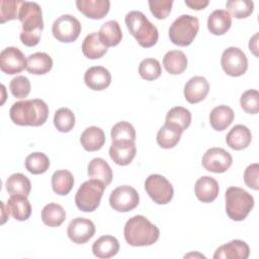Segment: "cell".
Listing matches in <instances>:
<instances>
[{
	"label": "cell",
	"mask_w": 259,
	"mask_h": 259,
	"mask_svg": "<svg viewBox=\"0 0 259 259\" xmlns=\"http://www.w3.org/2000/svg\"><path fill=\"white\" fill-rule=\"evenodd\" d=\"M18 19L21 22V42L26 47L36 46L44 29L41 7L36 2L23 1Z\"/></svg>",
	"instance_id": "1"
},
{
	"label": "cell",
	"mask_w": 259,
	"mask_h": 259,
	"mask_svg": "<svg viewBox=\"0 0 259 259\" xmlns=\"http://www.w3.org/2000/svg\"><path fill=\"white\" fill-rule=\"evenodd\" d=\"M9 116L15 124L39 126L48 119L49 106L37 98L17 101L10 107Z\"/></svg>",
	"instance_id": "2"
},
{
	"label": "cell",
	"mask_w": 259,
	"mask_h": 259,
	"mask_svg": "<svg viewBox=\"0 0 259 259\" xmlns=\"http://www.w3.org/2000/svg\"><path fill=\"white\" fill-rule=\"evenodd\" d=\"M123 236L126 243L131 246H151L159 240L160 230L145 215L138 214L126 221Z\"/></svg>",
	"instance_id": "3"
},
{
	"label": "cell",
	"mask_w": 259,
	"mask_h": 259,
	"mask_svg": "<svg viewBox=\"0 0 259 259\" xmlns=\"http://www.w3.org/2000/svg\"><path fill=\"white\" fill-rule=\"evenodd\" d=\"M124 21L130 33L141 47L151 48L157 44L159 37L158 29L143 12L132 10L126 13Z\"/></svg>",
	"instance_id": "4"
},
{
	"label": "cell",
	"mask_w": 259,
	"mask_h": 259,
	"mask_svg": "<svg viewBox=\"0 0 259 259\" xmlns=\"http://www.w3.org/2000/svg\"><path fill=\"white\" fill-rule=\"evenodd\" d=\"M226 212L228 217L236 222H241L247 218L254 207V198L245 189L230 186L226 193Z\"/></svg>",
	"instance_id": "5"
},
{
	"label": "cell",
	"mask_w": 259,
	"mask_h": 259,
	"mask_svg": "<svg viewBox=\"0 0 259 259\" xmlns=\"http://www.w3.org/2000/svg\"><path fill=\"white\" fill-rule=\"evenodd\" d=\"M199 29L198 18L190 14L178 16L169 27L170 40L179 47L189 46Z\"/></svg>",
	"instance_id": "6"
},
{
	"label": "cell",
	"mask_w": 259,
	"mask_h": 259,
	"mask_svg": "<svg viewBox=\"0 0 259 259\" xmlns=\"http://www.w3.org/2000/svg\"><path fill=\"white\" fill-rule=\"evenodd\" d=\"M105 187V184L97 179L83 182L75 194L76 206L85 212L94 211L100 204Z\"/></svg>",
	"instance_id": "7"
},
{
	"label": "cell",
	"mask_w": 259,
	"mask_h": 259,
	"mask_svg": "<svg viewBox=\"0 0 259 259\" xmlns=\"http://www.w3.org/2000/svg\"><path fill=\"white\" fill-rule=\"evenodd\" d=\"M145 189L152 200L158 204H167L174 194L172 184L160 174L149 175L145 181Z\"/></svg>",
	"instance_id": "8"
},
{
	"label": "cell",
	"mask_w": 259,
	"mask_h": 259,
	"mask_svg": "<svg viewBox=\"0 0 259 259\" xmlns=\"http://www.w3.org/2000/svg\"><path fill=\"white\" fill-rule=\"evenodd\" d=\"M82 26L80 21L71 14H64L58 17L52 26V32L55 38L61 42L75 41L80 32Z\"/></svg>",
	"instance_id": "9"
},
{
	"label": "cell",
	"mask_w": 259,
	"mask_h": 259,
	"mask_svg": "<svg viewBox=\"0 0 259 259\" xmlns=\"http://www.w3.org/2000/svg\"><path fill=\"white\" fill-rule=\"evenodd\" d=\"M221 64L225 73L232 77L242 76L248 69L247 57L245 53L237 47H230L223 52Z\"/></svg>",
	"instance_id": "10"
},
{
	"label": "cell",
	"mask_w": 259,
	"mask_h": 259,
	"mask_svg": "<svg viewBox=\"0 0 259 259\" xmlns=\"http://www.w3.org/2000/svg\"><path fill=\"white\" fill-rule=\"evenodd\" d=\"M140 196L138 191L130 185H121L113 189L109 195L110 206L119 212H127L138 206Z\"/></svg>",
	"instance_id": "11"
},
{
	"label": "cell",
	"mask_w": 259,
	"mask_h": 259,
	"mask_svg": "<svg viewBox=\"0 0 259 259\" xmlns=\"http://www.w3.org/2000/svg\"><path fill=\"white\" fill-rule=\"evenodd\" d=\"M202 166L212 173L226 172L233 163L232 155L223 148H210L202 156Z\"/></svg>",
	"instance_id": "12"
},
{
	"label": "cell",
	"mask_w": 259,
	"mask_h": 259,
	"mask_svg": "<svg viewBox=\"0 0 259 259\" xmlns=\"http://www.w3.org/2000/svg\"><path fill=\"white\" fill-rule=\"evenodd\" d=\"M24 54L15 47H7L0 54V69L3 73L14 75L26 69Z\"/></svg>",
	"instance_id": "13"
},
{
	"label": "cell",
	"mask_w": 259,
	"mask_h": 259,
	"mask_svg": "<svg viewBox=\"0 0 259 259\" xmlns=\"http://www.w3.org/2000/svg\"><path fill=\"white\" fill-rule=\"evenodd\" d=\"M95 234V225L85 218L73 219L67 229L69 239L76 244H85Z\"/></svg>",
	"instance_id": "14"
},
{
	"label": "cell",
	"mask_w": 259,
	"mask_h": 259,
	"mask_svg": "<svg viewBox=\"0 0 259 259\" xmlns=\"http://www.w3.org/2000/svg\"><path fill=\"white\" fill-rule=\"evenodd\" d=\"M137 153L135 141H112L109 148L110 159L119 166L131 164Z\"/></svg>",
	"instance_id": "15"
},
{
	"label": "cell",
	"mask_w": 259,
	"mask_h": 259,
	"mask_svg": "<svg viewBox=\"0 0 259 259\" xmlns=\"http://www.w3.org/2000/svg\"><path fill=\"white\" fill-rule=\"evenodd\" d=\"M209 91L208 81L202 76H194L190 78L184 85V97L191 103L202 101Z\"/></svg>",
	"instance_id": "16"
},
{
	"label": "cell",
	"mask_w": 259,
	"mask_h": 259,
	"mask_svg": "<svg viewBox=\"0 0 259 259\" xmlns=\"http://www.w3.org/2000/svg\"><path fill=\"white\" fill-rule=\"evenodd\" d=\"M250 255L248 244L242 240H233L219 247L214 254V259H247Z\"/></svg>",
	"instance_id": "17"
},
{
	"label": "cell",
	"mask_w": 259,
	"mask_h": 259,
	"mask_svg": "<svg viewBox=\"0 0 259 259\" xmlns=\"http://www.w3.org/2000/svg\"><path fill=\"white\" fill-rule=\"evenodd\" d=\"M84 82L90 89L101 91L110 85L111 75L106 68L102 66H93L86 70L84 74Z\"/></svg>",
	"instance_id": "18"
},
{
	"label": "cell",
	"mask_w": 259,
	"mask_h": 259,
	"mask_svg": "<svg viewBox=\"0 0 259 259\" xmlns=\"http://www.w3.org/2000/svg\"><path fill=\"white\" fill-rule=\"evenodd\" d=\"M219 191L218 181L210 176H201L195 182L194 192L197 199L201 202H212L218 197Z\"/></svg>",
	"instance_id": "19"
},
{
	"label": "cell",
	"mask_w": 259,
	"mask_h": 259,
	"mask_svg": "<svg viewBox=\"0 0 259 259\" xmlns=\"http://www.w3.org/2000/svg\"><path fill=\"white\" fill-rule=\"evenodd\" d=\"M78 10L91 19H101L109 11V0H77Z\"/></svg>",
	"instance_id": "20"
},
{
	"label": "cell",
	"mask_w": 259,
	"mask_h": 259,
	"mask_svg": "<svg viewBox=\"0 0 259 259\" xmlns=\"http://www.w3.org/2000/svg\"><path fill=\"white\" fill-rule=\"evenodd\" d=\"M252 141L251 131L243 124H236L226 136L227 145L236 151L246 149Z\"/></svg>",
	"instance_id": "21"
},
{
	"label": "cell",
	"mask_w": 259,
	"mask_h": 259,
	"mask_svg": "<svg viewBox=\"0 0 259 259\" xmlns=\"http://www.w3.org/2000/svg\"><path fill=\"white\" fill-rule=\"evenodd\" d=\"M232 25V16L227 10L215 9L207 17V29L214 35L225 34Z\"/></svg>",
	"instance_id": "22"
},
{
	"label": "cell",
	"mask_w": 259,
	"mask_h": 259,
	"mask_svg": "<svg viewBox=\"0 0 259 259\" xmlns=\"http://www.w3.org/2000/svg\"><path fill=\"white\" fill-rule=\"evenodd\" d=\"M82 147L88 152L100 150L105 144V134L102 128L92 125L83 131L80 137Z\"/></svg>",
	"instance_id": "23"
},
{
	"label": "cell",
	"mask_w": 259,
	"mask_h": 259,
	"mask_svg": "<svg viewBox=\"0 0 259 259\" xmlns=\"http://www.w3.org/2000/svg\"><path fill=\"white\" fill-rule=\"evenodd\" d=\"M119 251V243L117 239L110 235L98 238L92 245V252L97 258H111Z\"/></svg>",
	"instance_id": "24"
},
{
	"label": "cell",
	"mask_w": 259,
	"mask_h": 259,
	"mask_svg": "<svg viewBox=\"0 0 259 259\" xmlns=\"http://www.w3.org/2000/svg\"><path fill=\"white\" fill-rule=\"evenodd\" d=\"M6 207L9 214L20 222L26 221L31 214V205L27 196L11 195L7 201Z\"/></svg>",
	"instance_id": "25"
},
{
	"label": "cell",
	"mask_w": 259,
	"mask_h": 259,
	"mask_svg": "<svg viewBox=\"0 0 259 259\" xmlns=\"http://www.w3.org/2000/svg\"><path fill=\"white\" fill-rule=\"evenodd\" d=\"M234 118V110L224 104L215 106L209 113V123L211 127L220 132L226 130L233 122Z\"/></svg>",
	"instance_id": "26"
},
{
	"label": "cell",
	"mask_w": 259,
	"mask_h": 259,
	"mask_svg": "<svg viewBox=\"0 0 259 259\" xmlns=\"http://www.w3.org/2000/svg\"><path fill=\"white\" fill-rule=\"evenodd\" d=\"M187 57L179 50H172L165 54L163 58V66L165 70L172 75L183 73L187 68Z\"/></svg>",
	"instance_id": "27"
},
{
	"label": "cell",
	"mask_w": 259,
	"mask_h": 259,
	"mask_svg": "<svg viewBox=\"0 0 259 259\" xmlns=\"http://www.w3.org/2000/svg\"><path fill=\"white\" fill-rule=\"evenodd\" d=\"M191 122V112L182 106L172 107L166 114L165 124L173 126L180 133H183Z\"/></svg>",
	"instance_id": "28"
},
{
	"label": "cell",
	"mask_w": 259,
	"mask_h": 259,
	"mask_svg": "<svg viewBox=\"0 0 259 259\" xmlns=\"http://www.w3.org/2000/svg\"><path fill=\"white\" fill-rule=\"evenodd\" d=\"M53 68V59L44 52L31 54L27 58L26 71L33 75H44Z\"/></svg>",
	"instance_id": "29"
},
{
	"label": "cell",
	"mask_w": 259,
	"mask_h": 259,
	"mask_svg": "<svg viewBox=\"0 0 259 259\" xmlns=\"http://www.w3.org/2000/svg\"><path fill=\"white\" fill-rule=\"evenodd\" d=\"M97 33L99 39L105 47L117 46L122 38L121 28L116 20H108L104 22Z\"/></svg>",
	"instance_id": "30"
},
{
	"label": "cell",
	"mask_w": 259,
	"mask_h": 259,
	"mask_svg": "<svg viewBox=\"0 0 259 259\" xmlns=\"http://www.w3.org/2000/svg\"><path fill=\"white\" fill-rule=\"evenodd\" d=\"M87 174L92 179L102 181L105 186L111 183L113 176L110 166L102 158H94L89 162L87 167Z\"/></svg>",
	"instance_id": "31"
},
{
	"label": "cell",
	"mask_w": 259,
	"mask_h": 259,
	"mask_svg": "<svg viewBox=\"0 0 259 259\" xmlns=\"http://www.w3.org/2000/svg\"><path fill=\"white\" fill-rule=\"evenodd\" d=\"M82 53L83 55L91 60L99 59L107 53V47H105L99 39L97 32H92L86 35L82 42Z\"/></svg>",
	"instance_id": "32"
},
{
	"label": "cell",
	"mask_w": 259,
	"mask_h": 259,
	"mask_svg": "<svg viewBox=\"0 0 259 259\" xmlns=\"http://www.w3.org/2000/svg\"><path fill=\"white\" fill-rule=\"evenodd\" d=\"M5 186L10 195L28 196L31 190L30 180L22 173H14L10 175L5 182Z\"/></svg>",
	"instance_id": "33"
},
{
	"label": "cell",
	"mask_w": 259,
	"mask_h": 259,
	"mask_svg": "<svg viewBox=\"0 0 259 259\" xmlns=\"http://www.w3.org/2000/svg\"><path fill=\"white\" fill-rule=\"evenodd\" d=\"M51 182L55 193L59 195H67L74 186V177L69 170H57L52 175Z\"/></svg>",
	"instance_id": "34"
},
{
	"label": "cell",
	"mask_w": 259,
	"mask_h": 259,
	"mask_svg": "<svg viewBox=\"0 0 259 259\" xmlns=\"http://www.w3.org/2000/svg\"><path fill=\"white\" fill-rule=\"evenodd\" d=\"M66 220V211L61 204L51 202L41 209V221L49 227H59Z\"/></svg>",
	"instance_id": "35"
},
{
	"label": "cell",
	"mask_w": 259,
	"mask_h": 259,
	"mask_svg": "<svg viewBox=\"0 0 259 259\" xmlns=\"http://www.w3.org/2000/svg\"><path fill=\"white\" fill-rule=\"evenodd\" d=\"M181 134L179 131L174 128L173 126H170L168 124H165L160 127V130L157 133V143L158 145L163 149H171L174 148L178 142L180 141Z\"/></svg>",
	"instance_id": "36"
},
{
	"label": "cell",
	"mask_w": 259,
	"mask_h": 259,
	"mask_svg": "<svg viewBox=\"0 0 259 259\" xmlns=\"http://www.w3.org/2000/svg\"><path fill=\"white\" fill-rule=\"evenodd\" d=\"M25 168L31 174L37 175L45 173L50 167V160L45 153L34 152L25 158Z\"/></svg>",
	"instance_id": "37"
},
{
	"label": "cell",
	"mask_w": 259,
	"mask_h": 259,
	"mask_svg": "<svg viewBox=\"0 0 259 259\" xmlns=\"http://www.w3.org/2000/svg\"><path fill=\"white\" fill-rule=\"evenodd\" d=\"M54 124L61 133H69L75 125V114L67 107L59 108L54 115Z\"/></svg>",
	"instance_id": "38"
},
{
	"label": "cell",
	"mask_w": 259,
	"mask_h": 259,
	"mask_svg": "<svg viewBox=\"0 0 259 259\" xmlns=\"http://www.w3.org/2000/svg\"><path fill=\"white\" fill-rule=\"evenodd\" d=\"M227 11L236 18H246L252 14L254 3L250 0H229L226 3Z\"/></svg>",
	"instance_id": "39"
},
{
	"label": "cell",
	"mask_w": 259,
	"mask_h": 259,
	"mask_svg": "<svg viewBox=\"0 0 259 259\" xmlns=\"http://www.w3.org/2000/svg\"><path fill=\"white\" fill-rule=\"evenodd\" d=\"M161 73V65L157 59L147 58L144 59L139 65V74L143 79L147 81H153L159 78Z\"/></svg>",
	"instance_id": "40"
},
{
	"label": "cell",
	"mask_w": 259,
	"mask_h": 259,
	"mask_svg": "<svg viewBox=\"0 0 259 259\" xmlns=\"http://www.w3.org/2000/svg\"><path fill=\"white\" fill-rule=\"evenodd\" d=\"M21 0H1L0 1V22L4 23L9 20L18 18Z\"/></svg>",
	"instance_id": "41"
},
{
	"label": "cell",
	"mask_w": 259,
	"mask_h": 259,
	"mask_svg": "<svg viewBox=\"0 0 259 259\" xmlns=\"http://www.w3.org/2000/svg\"><path fill=\"white\" fill-rule=\"evenodd\" d=\"M111 141H136V131L132 123L119 121L111 127Z\"/></svg>",
	"instance_id": "42"
},
{
	"label": "cell",
	"mask_w": 259,
	"mask_h": 259,
	"mask_svg": "<svg viewBox=\"0 0 259 259\" xmlns=\"http://www.w3.org/2000/svg\"><path fill=\"white\" fill-rule=\"evenodd\" d=\"M242 109L250 114H256L259 111V93L255 89L245 91L240 98Z\"/></svg>",
	"instance_id": "43"
},
{
	"label": "cell",
	"mask_w": 259,
	"mask_h": 259,
	"mask_svg": "<svg viewBox=\"0 0 259 259\" xmlns=\"http://www.w3.org/2000/svg\"><path fill=\"white\" fill-rule=\"evenodd\" d=\"M30 82L27 77L19 75L14 77L9 84L11 94L16 98H24L30 92Z\"/></svg>",
	"instance_id": "44"
},
{
	"label": "cell",
	"mask_w": 259,
	"mask_h": 259,
	"mask_svg": "<svg viewBox=\"0 0 259 259\" xmlns=\"http://www.w3.org/2000/svg\"><path fill=\"white\" fill-rule=\"evenodd\" d=\"M152 14L158 19H165L171 12L172 0H150L148 2Z\"/></svg>",
	"instance_id": "45"
},
{
	"label": "cell",
	"mask_w": 259,
	"mask_h": 259,
	"mask_svg": "<svg viewBox=\"0 0 259 259\" xmlns=\"http://www.w3.org/2000/svg\"><path fill=\"white\" fill-rule=\"evenodd\" d=\"M258 176H259V165L257 163L249 165L244 171L245 184L254 190H258L259 189Z\"/></svg>",
	"instance_id": "46"
},
{
	"label": "cell",
	"mask_w": 259,
	"mask_h": 259,
	"mask_svg": "<svg viewBox=\"0 0 259 259\" xmlns=\"http://www.w3.org/2000/svg\"><path fill=\"white\" fill-rule=\"evenodd\" d=\"M208 0H185V4L194 10H200L208 5Z\"/></svg>",
	"instance_id": "47"
},
{
	"label": "cell",
	"mask_w": 259,
	"mask_h": 259,
	"mask_svg": "<svg viewBox=\"0 0 259 259\" xmlns=\"http://www.w3.org/2000/svg\"><path fill=\"white\" fill-rule=\"evenodd\" d=\"M249 50L256 56L258 57V32H256L249 41Z\"/></svg>",
	"instance_id": "48"
}]
</instances>
